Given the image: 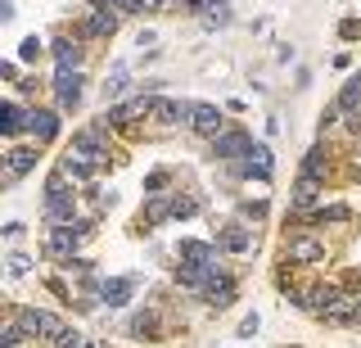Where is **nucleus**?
<instances>
[{
	"label": "nucleus",
	"mask_w": 361,
	"mask_h": 348,
	"mask_svg": "<svg viewBox=\"0 0 361 348\" xmlns=\"http://www.w3.org/2000/svg\"><path fill=\"white\" fill-rule=\"evenodd\" d=\"M109 131H122V136H135L145 122H154V95H135V100H118L99 114Z\"/></svg>",
	"instance_id": "f257e3e1"
},
{
	"label": "nucleus",
	"mask_w": 361,
	"mask_h": 348,
	"mask_svg": "<svg viewBox=\"0 0 361 348\" xmlns=\"http://www.w3.org/2000/svg\"><path fill=\"white\" fill-rule=\"evenodd\" d=\"M280 258L293 263V267H321V263H330V244H325L316 231H285Z\"/></svg>",
	"instance_id": "f03ea898"
},
{
	"label": "nucleus",
	"mask_w": 361,
	"mask_h": 348,
	"mask_svg": "<svg viewBox=\"0 0 361 348\" xmlns=\"http://www.w3.org/2000/svg\"><path fill=\"white\" fill-rule=\"evenodd\" d=\"M77 244H82L77 222H73V227H45V231H41V258H50V263L73 267V263H77Z\"/></svg>",
	"instance_id": "7ed1b4c3"
},
{
	"label": "nucleus",
	"mask_w": 361,
	"mask_h": 348,
	"mask_svg": "<svg viewBox=\"0 0 361 348\" xmlns=\"http://www.w3.org/2000/svg\"><path fill=\"white\" fill-rule=\"evenodd\" d=\"M50 91H54V109H59V114H73L86 95V73L82 68H54Z\"/></svg>",
	"instance_id": "20e7f679"
},
{
	"label": "nucleus",
	"mask_w": 361,
	"mask_h": 348,
	"mask_svg": "<svg viewBox=\"0 0 361 348\" xmlns=\"http://www.w3.org/2000/svg\"><path fill=\"white\" fill-rule=\"evenodd\" d=\"M41 150H45V145H37V140H27V145L14 140V145H9V150H5V186H18L27 172H37Z\"/></svg>",
	"instance_id": "39448f33"
},
{
	"label": "nucleus",
	"mask_w": 361,
	"mask_h": 348,
	"mask_svg": "<svg viewBox=\"0 0 361 348\" xmlns=\"http://www.w3.org/2000/svg\"><path fill=\"white\" fill-rule=\"evenodd\" d=\"M334 289H338L334 280H307V285H293L285 299H289L298 312H307V317H321V312H325V303L334 299Z\"/></svg>",
	"instance_id": "423d86ee"
},
{
	"label": "nucleus",
	"mask_w": 361,
	"mask_h": 348,
	"mask_svg": "<svg viewBox=\"0 0 361 348\" xmlns=\"http://www.w3.org/2000/svg\"><path fill=\"white\" fill-rule=\"evenodd\" d=\"M14 317L23 321V330H27V340H41V344H50L54 335L63 330V317L59 312H50V308H14Z\"/></svg>",
	"instance_id": "0eeeda50"
},
{
	"label": "nucleus",
	"mask_w": 361,
	"mask_h": 348,
	"mask_svg": "<svg viewBox=\"0 0 361 348\" xmlns=\"http://www.w3.org/2000/svg\"><path fill=\"white\" fill-rule=\"evenodd\" d=\"M73 150H82V154H90V159H99V163H109L113 159V131L95 118V122H86V127L73 131Z\"/></svg>",
	"instance_id": "6e6552de"
},
{
	"label": "nucleus",
	"mask_w": 361,
	"mask_h": 348,
	"mask_svg": "<svg viewBox=\"0 0 361 348\" xmlns=\"http://www.w3.org/2000/svg\"><path fill=\"white\" fill-rule=\"evenodd\" d=\"M199 299L208 303L212 312H226L235 299H240V276H235V272H226V267H217V272H212V280L203 285V294H199Z\"/></svg>",
	"instance_id": "1a4fd4ad"
},
{
	"label": "nucleus",
	"mask_w": 361,
	"mask_h": 348,
	"mask_svg": "<svg viewBox=\"0 0 361 348\" xmlns=\"http://www.w3.org/2000/svg\"><path fill=\"white\" fill-rule=\"evenodd\" d=\"M357 299H361V285H338L334 299L325 303L321 321L325 325H357Z\"/></svg>",
	"instance_id": "9d476101"
},
{
	"label": "nucleus",
	"mask_w": 361,
	"mask_h": 348,
	"mask_svg": "<svg viewBox=\"0 0 361 348\" xmlns=\"http://www.w3.org/2000/svg\"><path fill=\"white\" fill-rule=\"evenodd\" d=\"M208 145H212V154H217V159L240 163V159H248V150H253V136H248L244 127H221Z\"/></svg>",
	"instance_id": "9b49d317"
},
{
	"label": "nucleus",
	"mask_w": 361,
	"mask_h": 348,
	"mask_svg": "<svg viewBox=\"0 0 361 348\" xmlns=\"http://www.w3.org/2000/svg\"><path fill=\"white\" fill-rule=\"evenodd\" d=\"M334 104L343 109V131H348V136H357V131H361V73H353L343 86H338Z\"/></svg>",
	"instance_id": "f8f14e48"
},
{
	"label": "nucleus",
	"mask_w": 361,
	"mask_h": 348,
	"mask_svg": "<svg viewBox=\"0 0 361 348\" xmlns=\"http://www.w3.org/2000/svg\"><path fill=\"white\" fill-rule=\"evenodd\" d=\"M127 335L131 340H145V344H154V340H163V335H172V325L163 321V312L154 308H140V312H131V321H127Z\"/></svg>",
	"instance_id": "ddd939ff"
},
{
	"label": "nucleus",
	"mask_w": 361,
	"mask_h": 348,
	"mask_svg": "<svg viewBox=\"0 0 361 348\" xmlns=\"http://www.w3.org/2000/svg\"><path fill=\"white\" fill-rule=\"evenodd\" d=\"M0 131H5L9 145L18 136H27L32 131V104L27 100H5V104H0Z\"/></svg>",
	"instance_id": "4468645a"
},
{
	"label": "nucleus",
	"mask_w": 361,
	"mask_h": 348,
	"mask_svg": "<svg viewBox=\"0 0 361 348\" xmlns=\"http://www.w3.org/2000/svg\"><path fill=\"white\" fill-rule=\"evenodd\" d=\"M118 23H122V9H90V14L82 18V28H77V37L113 41V37H118Z\"/></svg>",
	"instance_id": "2eb2a0df"
},
{
	"label": "nucleus",
	"mask_w": 361,
	"mask_h": 348,
	"mask_svg": "<svg viewBox=\"0 0 361 348\" xmlns=\"http://www.w3.org/2000/svg\"><path fill=\"white\" fill-rule=\"evenodd\" d=\"M59 167L68 176H73L77 186H95V176L104 172L109 163H99V159H90V154H82V150H63V159H59Z\"/></svg>",
	"instance_id": "dca6fc26"
},
{
	"label": "nucleus",
	"mask_w": 361,
	"mask_h": 348,
	"mask_svg": "<svg viewBox=\"0 0 361 348\" xmlns=\"http://www.w3.org/2000/svg\"><path fill=\"white\" fill-rule=\"evenodd\" d=\"M298 172H302V176H312V181H321V186H330V176H334V154H330V145L316 140L312 150L302 154Z\"/></svg>",
	"instance_id": "f3484780"
},
{
	"label": "nucleus",
	"mask_w": 361,
	"mask_h": 348,
	"mask_svg": "<svg viewBox=\"0 0 361 348\" xmlns=\"http://www.w3.org/2000/svg\"><path fill=\"white\" fill-rule=\"evenodd\" d=\"M190 118H195V104L190 100H163V95H154V122L158 127H190Z\"/></svg>",
	"instance_id": "a211bd4d"
},
{
	"label": "nucleus",
	"mask_w": 361,
	"mask_h": 348,
	"mask_svg": "<svg viewBox=\"0 0 361 348\" xmlns=\"http://www.w3.org/2000/svg\"><path fill=\"white\" fill-rule=\"evenodd\" d=\"M59 131H63V114H59V109L32 104V131H27L32 140H37V145H54V140H59Z\"/></svg>",
	"instance_id": "6ab92c4d"
},
{
	"label": "nucleus",
	"mask_w": 361,
	"mask_h": 348,
	"mask_svg": "<svg viewBox=\"0 0 361 348\" xmlns=\"http://www.w3.org/2000/svg\"><path fill=\"white\" fill-rule=\"evenodd\" d=\"M321 204H325V186L298 172V181H293V190H289V212H312Z\"/></svg>",
	"instance_id": "aec40b11"
},
{
	"label": "nucleus",
	"mask_w": 361,
	"mask_h": 348,
	"mask_svg": "<svg viewBox=\"0 0 361 348\" xmlns=\"http://www.w3.org/2000/svg\"><path fill=\"white\" fill-rule=\"evenodd\" d=\"M176 258L180 263H195V267H217L221 263V244L217 240H180Z\"/></svg>",
	"instance_id": "412c9836"
},
{
	"label": "nucleus",
	"mask_w": 361,
	"mask_h": 348,
	"mask_svg": "<svg viewBox=\"0 0 361 348\" xmlns=\"http://www.w3.org/2000/svg\"><path fill=\"white\" fill-rule=\"evenodd\" d=\"M217 244H221V253H248L253 249V227L244 217L226 222V227H217Z\"/></svg>",
	"instance_id": "4be33fe9"
},
{
	"label": "nucleus",
	"mask_w": 361,
	"mask_h": 348,
	"mask_svg": "<svg viewBox=\"0 0 361 348\" xmlns=\"http://www.w3.org/2000/svg\"><path fill=\"white\" fill-rule=\"evenodd\" d=\"M50 54H54V68H82V64H86V50H82L77 37H54Z\"/></svg>",
	"instance_id": "5701e85b"
},
{
	"label": "nucleus",
	"mask_w": 361,
	"mask_h": 348,
	"mask_svg": "<svg viewBox=\"0 0 361 348\" xmlns=\"http://www.w3.org/2000/svg\"><path fill=\"white\" fill-rule=\"evenodd\" d=\"M131 289H135L131 276H104L95 294H99V303H104V308H122V303L131 299Z\"/></svg>",
	"instance_id": "b1692460"
},
{
	"label": "nucleus",
	"mask_w": 361,
	"mask_h": 348,
	"mask_svg": "<svg viewBox=\"0 0 361 348\" xmlns=\"http://www.w3.org/2000/svg\"><path fill=\"white\" fill-rule=\"evenodd\" d=\"M221 127H226V118H221V109H217V104H195V118H190V131H195V136L212 140Z\"/></svg>",
	"instance_id": "393cba45"
},
{
	"label": "nucleus",
	"mask_w": 361,
	"mask_h": 348,
	"mask_svg": "<svg viewBox=\"0 0 361 348\" xmlns=\"http://www.w3.org/2000/svg\"><path fill=\"white\" fill-rule=\"evenodd\" d=\"M45 227H73L77 222V195H63V199H45V212H41Z\"/></svg>",
	"instance_id": "a878e982"
},
{
	"label": "nucleus",
	"mask_w": 361,
	"mask_h": 348,
	"mask_svg": "<svg viewBox=\"0 0 361 348\" xmlns=\"http://www.w3.org/2000/svg\"><path fill=\"white\" fill-rule=\"evenodd\" d=\"M140 222L145 227H163V222H172V195H149L140 208Z\"/></svg>",
	"instance_id": "bb28decb"
},
{
	"label": "nucleus",
	"mask_w": 361,
	"mask_h": 348,
	"mask_svg": "<svg viewBox=\"0 0 361 348\" xmlns=\"http://www.w3.org/2000/svg\"><path fill=\"white\" fill-rule=\"evenodd\" d=\"M127 91H131V73L118 64V68H113V77H104V100H109V104H118Z\"/></svg>",
	"instance_id": "cd10ccee"
},
{
	"label": "nucleus",
	"mask_w": 361,
	"mask_h": 348,
	"mask_svg": "<svg viewBox=\"0 0 361 348\" xmlns=\"http://www.w3.org/2000/svg\"><path fill=\"white\" fill-rule=\"evenodd\" d=\"M199 212V195L190 190H172V222H190Z\"/></svg>",
	"instance_id": "c85d7f7f"
},
{
	"label": "nucleus",
	"mask_w": 361,
	"mask_h": 348,
	"mask_svg": "<svg viewBox=\"0 0 361 348\" xmlns=\"http://www.w3.org/2000/svg\"><path fill=\"white\" fill-rule=\"evenodd\" d=\"M0 330H5V335H0V344H5V348H18L23 340H27V330H23V321L14 317V308H9V317H5V325H0Z\"/></svg>",
	"instance_id": "c756f323"
},
{
	"label": "nucleus",
	"mask_w": 361,
	"mask_h": 348,
	"mask_svg": "<svg viewBox=\"0 0 361 348\" xmlns=\"http://www.w3.org/2000/svg\"><path fill=\"white\" fill-rule=\"evenodd\" d=\"M41 54H45V46H41V37H37V32L18 41V64H37Z\"/></svg>",
	"instance_id": "7c9ffc66"
},
{
	"label": "nucleus",
	"mask_w": 361,
	"mask_h": 348,
	"mask_svg": "<svg viewBox=\"0 0 361 348\" xmlns=\"http://www.w3.org/2000/svg\"><path fill=\"white\" fill-rule=\"evenodd\" d=\"M167 181H172V167H154L145 176V195H167Z\"/></svg>",
	"instance_id": "2f4dec72"
},
{
	"label": "nucleus",
	"mask_w": 361,
	"mask_h": 348,
	"mask_svg": "<svg viewBox=\"0 0 361 348\" xmlns=\"http://www.w3.org/2000/svg\"><path fill=\"white\" fill-rule=\"evenodd\" d=\"M293 285H298V267L280 258V267H276V289H280V294H289Z\"/></svg>",
	"instance_id": "473e14b6"
},
{
	"label": "nucleus",
	"mask_w": 361,
	"mask_h": 348,
	"mask_svg": "<svg viewBox=\"0 0 361 348\" xmlns=\"http://www.w3.org/2000/svg\"><path fill=\"white\" fill-rule=\"evenodd\" d=\"M82 344H86V340H82V330H73V325H63V330L54 335V340L45 344V348H82Z\"/></svg>",
	"instance_id": "72a5a7b5"
},
{
	"label": "nucleus",
	"mask_w": 361,
	"mask_h": 348,
	"mask_svg": "<svg viewBox=\"0 0 361 348\" xmlns=\"http://www.w3.org/2000/svg\"><path fill=\"white\" fill-rule=\"evenodd\" d=\"M32 267H37V258H32V253H23V249L9 253V272H14V276H27Z\"/></svg>",
	"instance_id": "f704fd0d"
},
{
	"label": "nucleus",
	"mask_w": 361,
	"mask_h": 348,
	"mask_svg": "<svg viewBox=\"0 0 361 348\" xmlns=\"http://www.w3.org/2000/svg\"><path fill=\"white\" fill-rule=\"evenodd\" d=\"M267 212H271V204H267V199H257V204H240V217L248 222V227H253V222H262Z\"/></svg>",
	"instance_id": "c9c22d12"
},
{
	"label": "nucleus",
	"mask_w": 361,
	"mask_h": 348,
	"mask_svg": "<svg viewBox=\"0 0 361 348\" xmlns=\"http://www.w3.org/2000/svg\"><path fill=\"white\" fill-rule=\"evenodd\" d=\"M257 330H262V317H257V312H248V317L235 325V340H253Z\"/></svg>",
	"instance_id": "e433bc0d"
},
{
	"label": "nucleus",
	"mask_w": 361,
	"mask_h": 348,
	"mask_svg": "<svg viewBox=\"0 0 361 348\" xmlns=\"http://www.w3.org/2000/svg\"><path fill=\"white\" fill-rule=\"evenodd\" d=\"M0 82H9V86L23 82V77H18V59H5V64H0Z\"/></svg>",
	"instance_id": "4c0bfd02"
},
{
	"label": "nucleus",
	"mask_w": 361,
	"mask_h": 348,
	"mask_svg": "<svg viewBox=\"0 0 361 348\" xmlns=\"http://www.w3.org/2000/svg\"><path fill=\"white\" fill-rule=\"evenodd\" d=\"M338 37H343V41H357L361 37V18H343V23H338Z\"/></svg>",
	"instance_id": "58836bf2"
},
{
	"label": "nucleus",
	"mask_w": 361,
	"mask_h": 348,
	"mask_svg": "<svg viewBox=\"0 0 361 348\" xmlns=\"http://www.w3.org/2000/svg\"><path fill=\"white\" fill-rule=\"evenodd\" d=\"M122 14H145V0H118Z\"/></svg>",
	"instance_id": "ea45409f"
},
{
	"label": "nucleus",
	"mask_w": 361,
	"mask_h": 348,
	"mask_svg": "<svg viewBox=\"0 0 361 348\" xmlns=\"http://www.w3.org/2000/svg\"><path fill=\"white\" fill-rule=\"evenodd\" d=\"M154 41H158V32H149V28H140V37H135V46L145 50V46H154Z\"/></svg>",
	"instance_id": "a19ab883"
},
{
	"label": "nucleus",
	"mask_w": 361,
	"mask_h": 348,
	"mask_svg": "<svg viewBox=\"0 0 361 348\" xmlns=\"http://www.w3.org/2000/svg\"><path fill=\"white\" fill-rule=\"evenodd\" d=\"M23 231H27L23 222H9V227H5V240H23Z\"/></svg>",
	"instance_id": "79ce46f5"
},
{
	"label": "nucleus",
	"mask_w": 361,
	"mask_h": 348,
	"mask_svg": "<svg viewBox=\"0 0 361 348\" xmlns=\"http://www.w3.org/2000/svg\"><path fill=\"white\" fill-rule=\"evenodd\" d=\"M176 5V0H145V9H154V14H158V9H172Z\"/></svg>",
	"instance_id": "37998d69"
},
{
	"label": "nucleus",
	"mask_w": 361,
	"mask_h": 348,
	"mask_svg": "<svg viewBox=\"0 0 361 348\" xmlns=\"http://www.w3.org/2000/svg\"><path fill=\"white\" fill-rule=\"evenodd\" d=\"M90 9H118V0H86Z\"/></svg>",
	"instance_id": "c03bdc74"
},
{
	"label": "nucleus",
	"mask_w": 361,
	"mask_h": 348,
	"mask_svg": "<svg viewBox=\"0 0 361 348\" xmlns=\"http://www.w3.org/2000/svg\"><path fill=\"white\" fill-rule=\"evenodd\" d=\"M357 330H361V299H357Z\"/></svg>",
	"instance_id": "a18cd8bd"
}]
</instances>
